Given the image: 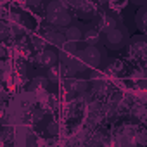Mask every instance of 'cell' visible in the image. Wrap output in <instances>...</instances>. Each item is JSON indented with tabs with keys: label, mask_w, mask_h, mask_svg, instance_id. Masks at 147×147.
Segmentation results:
<instances>
[{
	"label": "cell",
	"mask_w": 147,
	"mask_h": 147,
	"mask_svg": "<svg viewBox=\"0 0 147 147\" xmlns=\"http://www.w3.org/2000/svg\"><path fill=\"white\" fill-rule=\"evenodd\" d=\"M135 24H137V28L142 33L147 35V5H142L137 11V14H135Z\"/></svg>",
	"instance_id": "12"
},
{
	"label": "cell",
	"mask_w": 147,
	"mask_h": 147,
	"mask_svg": "<svg viewBox=\"0 0 147 147\" xmlns=\"http://www.w3.org/2000/svg\"><path fill=\"white\" fill-rule=\"evenodd\" d=\"M43 38L47 40L49 45L52 47H62L67 40H66V35H64V30L61 28H54V26H49L45 31H43Z\"/></svg>",
	"instance_id": "6"
},
{
	"label": "cell",
	"mask_w": 147,
	"mask_h": 147,
	"mask_svg": "<svg viewBox=\"0 0 147 147\" xmlns=\"http://www.w3.org/2000/svg\"><path fill=\"white\" fill-rule=\"evenodd\" d=\"M92 92L97 94V95H107L111 92V85L106 82V80H100V78H95L92 82Z\"/></svg>",
	"instance_id": "13"
},
{
	"label": "cell",
	"mask_w": 147,
	"mask_h": 147,
	"mask_svg": "<svg viewBox=\"0 0 147 147\" xmlns=\"http://www.w3.org/2000/svg\"><path fill=\"white\" fill-rule=\"evenodd\" d=\"M82 57L88 64V67H100L107 61L102 45H85L82 49Z\"/></svg>",
	"instance_id": "3"
},
{
	"label": "cell",
	"mask_w": 147,
	"mask_h": 147,
	"mask_svg": "<svg viewBox=\"0 0 147 147\" xmlns=\"http://www.w3.org/2000/svg\"><path fill=\"white\" fill-rule=\"evenodd\" d=\"M57 130H59V128H57V125H55V123H50V125H49V135H55V133H57Z\"/></svg>",
	"instance_id": "22"
},
{
	"label": "cell",
	"mask_w": 147,
	"mask_h": 147,
	"mask_svg": "<svg viewBox=\"0 0 147 147\" xmlns=\"http://www.w3.org/2000/svg\"><path fill=\"white\" fill-rule=\"evenodd\" d=\"M75 9V12H76V16L80 18V19H92V18H95V9H94V5L88 2V0H80L78 2V5L76 7H73Z\"/></svg>",
	"instance_id": "11"
},
{
	"label": "cell",
	"mask_w": 147,
	"mask_h": 147,
	"mask_svg": "<svg viewBox=\"0 0 147 147\" xmlns=\"http://www.w3.org/2000/svg\"><path fill=\"white\" fill-rule=\"evenodd\" d=\"M104 45H106L109 50H121V49H125L126 45H130L128 30L119 24L118 28H114V30L104 33Z\"/></svg>",
	"instance_id": "2"
},
{
	"label": "cell",
	"mask_w": 147,
	"mask_h": 147,
	"mask_svg": "<svg viewBox=\"0 0 147 147\" xmlns=\"http://www.w3.org/2000/svg\"><path fill=\"white\" fill-rule=\"evenodd\" d=\"M24 4H28L30 7H38V5H42V2L43 0H23Z\"/></svg>",
	"instance_id": "21"
},
{
	"label": "cell",
	"mask_w": 147,
	"mask_h": 147,
	"mask_svg": "<svg viewBox=\"0 0 147 147\" xmlns=\"http://www.w3.org/2000/svg\"><path fill=\"white\" fill-rule=\"evenodd\" d=\"M130 52L142 59V57H147V35H137V36H131L130 38Z\"/></svg>",
	"instance_id": "8"
},
{
	"label": "cell",
	"mask_w": 147,
	"mask_h": 147,
	"mask_svg": "<svg viewBox=\"0 0 147 147\" xmlns=\"http://www.w3.org/2000/svg\"><path fill=\"white\" fill-rule=\"evenodd\" d=\"M47 78H49V82H54V83L62 78V71H61L59 64H55V66H52V67L47 69Z\"/></svg>",
	"instance_id": "14"
},
{
	"label": "cell",
	"mask_w": 147,
	"mask_h": 147,
	"mask_svg": "<svg viewBox=\"0 0 147 147\" xmlns=\"http://www.w3.org/2000/svg\"><path fill=\"white\" fill-rule=\"evenodd\" d=\"M135 78L137 80H147V67L145 69H140L138 73H135Z\"/></svg>",
	"instance_id": "20"
},
{
	"label": "cell",
	"mask_w": 147,
	"mask_h": 147,
	"mask_svg": "<svg viewBox=\"0 0 147 147\" xmlns=\"http://www.w3.org/2000/svg\"><path fill=\"white\" fill-rule=\"evenodd\" d=\"M131 2H133L135 5H138V7H142V5H147V0H131Z\"/></svg>",
	"instance_id": "24"
},
{
	"label": "cell",
	"mask_w": 147,
	"mask_h": 147,
	"mask_svg": "<svg viewBox=\"0 0 147 147\" xmlns=\"http://www.w3.org/2000/svg\"><path fill=\"white\" fill-rule=\"evenodd\" d=\"M106 2H107V0H97V4H102V5H104Z\"/></svg>",
	"instance_id": "25"
},
{
	"label": "cell",
	"mask_w": 147,
	"mask_h": 147,
	"mask_svg": "<svg viewBox=\"0 0 147 147\" xmlns=\"http://www.w3.org/2000/svg\"><path fill=\"white\" fill-rule=\"evenodd\" d=\"M131 113H133V116H138V118H140V116H144V114H145V107H144V106H140V104H137V106L133 107V111H131Z\"/></svg>",
	"instance_id": "18"
},
{
	"label": "cell",
	"mask_w": 147,
	"mask_h": 147,
	"mask_svg": "<svg viewBox=\"0 0 147 147\" xmlns=\"http://www.w3.org/2000/svg\"><path fill=\"white\" fill-rule=\"evenodd\" d=\"M83 28H85V24H82V23H71L69 26H66L64 28L66 40L73 42V43L83 42Z\"/></svg>",
	"instance_id": "10"
},
{
	"label": "cell",
	"mask_w": 147,
	"mask_h": 147,
	"mask_svg": "<svg viewBox=\"0 0 147 147\" xmlns=\"http://www.w3.org/2000/svg\"><path fill=\"white\" fill-rule=\"evenodd\" d=\"M45 18H47L49 26L61 28V30H64L71 23H75L69 5H66L62 0H50L45 7Z\"/></svg>",
	"instance_id": "1"
},
{
	"label": "cell",
	"mask_w": 147,
	"mask_h": 147,
	"mask_svg": "<svg viewBox=\"0 0 147 147\" xmlns=\"http://www.w3.org/2000/svg\"><path fill=\"white\" fill-rule=\"evenodd\" d=\"M9 36H11V26H9V23H2V26H0V38L5 40Z\"/></svg>",
	"instance_id": "16"
},
{
	"label": "cell",
	"mask_w": 147,
	"mask_h": 147,
	"mask_svg": "<svg viewBox=\"0 0 147 147\" xmlns=\"http://www.w3.org/2000/svg\"><path fill=\"white\" fill-rule=\"evenodd\" d=\"M83 42L87 45H104V33L99 30L97 24H85Z\"/></svg>",
	"instance_id": "5"
},
{
	"label": "cell",
	"mask_w": 147,
	"mask_h": 147,
	"mask_svg": "<svg viewBox=\"0 0 147 147\" xmlns=\"http://www.w3.org/2000/svg\"><path fill=\"white\" fill-rule=\"evenodd\" d=\"M106 64H107V66H106V71L111 73V75H116V73L121 71V64H119V61H114V59L111 61V59H109Z\"/></svg>",
	"instance_id": "15"
},
{
	"label": "cell",
	"mask_w": 147,
	"mask_h": 147,
	"mask_svg": "<svg viewBox=\"0 0 147 147\" xmlns=\"http://www.w3.org/2000/svg\"><path fill=\"white\" fill-rule=\"evenodd\" d=\"M64 85H66V90L69 94H75V95H82L85 92H88V83L76 78V76H69V78H64Z\"/></svg>",
	"instance_id": "9"
},
{
	"label": "cell",
	"mask_w": 147,
	"mask_h": 147,
	"mask_svg": "<svg viewBox=\"0 0 147 147\" xmlns=\"http://www.w3.org/2000/svg\"><path fill=\"white\" fill-rule=\"evenodd\" d=\"M57 62H59V54L52 49H47V47L38 50L35 55V64L38 67H43V69H49V67L55 66Z\"/></svg>",
	"instance_id": "4"
},
{
	"label": "cell",
	"mask_w": 147,
	"mask_h": 147,
	"mask_svg": "<svg viewBox=\"0 0 147 147\" xmlns=\"http://www.w3.org/2000/svg\"><path fill=\"white\" fill-rule=\"evenodd\" d=\"M95 24L99 26V30L102 33H107V31H111V30L119 26V19L114 14H111V12H102V14H99L95 18Z\"/></svg>",
	"instance_id": "7"
},
{
	"label": "cell",
	"mask_w": 147,
	"mask_h": 147,
	"mask_svg": "<svg viewBox=\"0 0 147 147\" xmlns=\"http://www.w3.org/2000/svg\"><path fill=\"white\" fill-rule=\"evenodd\" d=\"M135 138H137V144H142V145L147 144V135H145V133H138V131H137Z\"/></svg>",
	"instance_id": "19"
},
{
	"label": "cell",
	"mask_w": 147,
	"mask_h": 147,
	"mask_svg": "<svg viewBox=\"0 0 147 147\" xmlns=\"http://www.w3.org/2000/svg\"><path fill=\"white\" fill-rule=\"evenodd\" d=\"M62 2H64L66 5H69V7H76L80 0H62Z\"/></svg>",
	"instance_id": "23"
},
{
	"label": "cell",
	"mask_w": 147,
	"mask_h": 147,
	"mask_svg": "<svg viewBox=\"0 0 147 147\" xmlns=\"http://www.w3.org/2000/svg\"><path fill=\"white\" fill-rule=\"evenodd\" d=\"M47 82H49V78H47V75H45V76H38V78H35V80H33V85L43 88V87L47 85Z\"/></svg>",
	"instance_id": "17"
}]
</instances>
